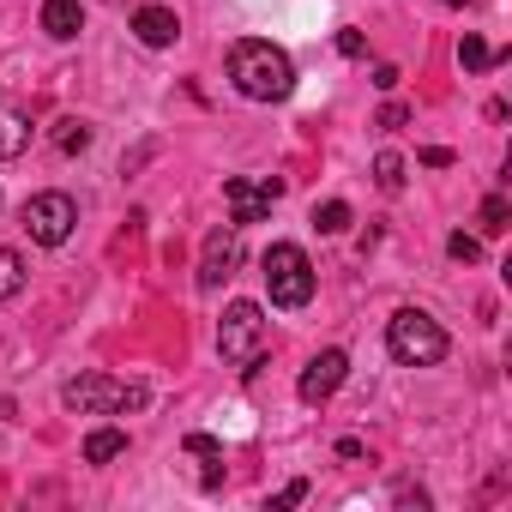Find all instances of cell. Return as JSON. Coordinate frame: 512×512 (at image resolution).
<instances>
[{"mask_svg":"<svg viewBox=\"0 0 512 512\" xmlns=\"http://www.w3.org/2000/svg\"><path fill=\"white\" fill-rule=\"evenodd\" d=\"M229 79H235V91L253 97V103H284V97L296 91L290 55H284L278 43H266V37H241V43L229 49Z\"/></svg>","mask_w":512,"mask_h":512,"instance_id":"6da1fadb","label":"cell"},{"mask_svg":"<svg viewBox=\"0 0 512 512\" xmlns=\"http://www.w3.org/2000/svg\"><path fill=\"white\" fill-rule=\"evenodd\" d=\"M386 350H392V362H404V368H434V362H446L452 338L440 332L434 314H422V308H398V314L386 320Z\"/></svg>","mask_w":512,"mask_h":512,"instance_id":"7a4b0ae2","label":"cell"},{"mask_svg":"<svg viewBox=\"0 0 512 512\" xmlns=\"http://www.w3.org/2000/svg\"><path fill=\"white\" fill-rule=\"evenodd\" d=\"M217 356L229 368H241V380H253V362L266 356V314L260 302H229L217 320Z\"/></svg>","mask_w":512,"mask_h":512,"instance_id":"3957f363","label":"cell"},{"mask_svg":"<svg viewBox=\"0 0 512 512\" xmlns=\"http://www.w3.org/2000/svg\"><path fill=\"white\" fill-rule=\"evenodd\" d=\"M266 296H272V308H308L314 302V266L296 241L266 247Z\"/></svg>","mask_w":512,"mask_h":512,"instance_id":"277c9868","label":"cell"},{"mask_svg":"<svg viewBox=\"0 0 512 512\" xmlns=\"http://www.w3.org/2000/svg\"><path fill=\"white\" fill-rule=\"evenodd\" d=\"M61 404L79 410V416H121V410H139L145 404V386L109 380V374H79V380L61 386Z\"/></svg>","mask_w":512,"mask_h":512,"instance_id":"5b68a950","label":"cell"},{"mask_svg":"<svg viewBox=\"0 0 512 512\" xmlns=\"http://www.w3.org/2000/svg\"><path fill=\"white\" fill-rule=\"evenodd\" d=\"M73 223H79V205H73V193H31L25 199V235L37 241V247H61L67 235H73Z\"/></svg>","mask_w":512,"mask_h":512,"instance_id":"8992f818","label":"cell"},{"mask_svg":"<svg viewBox=\"0 0 512 512\" xmlns=\"http://www.w3.org/2000/svg\"><path fill=\"white\" fill-rule=\"evenodd\" d=\"M278 181L272 175H235V181H223V205H229V223H260L272 205H278Z\"/></svg>","mask_w":512,"mask_h":512,"instance_id":"52a82bcc","label":"cell"},{"mask_svg":"<svg viewBox=\"0 0 512 512\" xmlns=\"http://www.w3.org/2000/svg\"><path fill=\"white\" fill-rule=\"evenodd\" d=\"M241 266V223H223L205 235V253H199V290H217L223 278H235Z\"/></svg>","mask_w":512,"mask_h":512,"instance_id":"ba28073f","label":"cell"},{"mask_svg":"<svg viewBox=\"0 0 512 512\" xmlns=\"http://www.w3.org/2000/svg\"><path fill=\"white\" fill-rule=\"evenodd\" d=\"M344 380H350V356H344V350H320V356L302 368L296 392H302V404H326V398H332Z\"/></svg>","mask_w":512,"mask_h":512,"instance_id":"9c48e42d","label":"cell"},{"mask_svg":"<svg viewBox=\"0 0 512 512\" xmlns=\"http://www.w3.org/2000/svg\"><path fill=\"white\" fill-rule=\"evenodd\" d=\"M133 37H139L145 49H169V43L181 37V19H175L169 7H139V13H133Z\"/></svg>","mask_w":512,"mask_h":512,"instance_id":"30bf717a","label":"cell"},{"mask_svg":"<svg viewBox=\"0 0 512 512\" xmlns=\"http://www.w3.org/2000/svg\"><path fill=\"white\" fill-rule=\"evenodd\" d=\"M43 31L55 43H73L85 31V7H79V0H43Z\"/></svg>","mask_w":512,"mask_h":512,"instance_id":"8fae6325","label":"cell"},{"mask_svg":"<svg viewBox=\"0 0 512 512\" xmlns=\"http://www.w3.org/2000/svg\"><path fill=\"white\" fill-rule=\"evenodd\" d=\"M25 145H31V115H25V109H7V103H0V163H13Z\"/></svg>","mask_w":512,"mask_h":512,"instance_id":"7c38bea8","label":"cell"},{"mask_svg":"<svg viewBox=\"0 0 512 512\" xmlns=\"http://www.w3.org/2000/svg\"><path fill=\"white\" fill-rule=\"evenodd\" d=\"M127 452V428H97L85 434V464H115Z\"/></svg>","mask_w":512,"mask_h":512,"instance_id":"4fadbf2b","label":"cell"},{"mask_svg":"<svg viewBox=\"0 0 512 512\" xmlns=\"http://www.w3.org/2000/svg\"><path fill=\"white\" fill-rule=\"evenodd\" d=\"M25 253H13V247H0V302H13L19 290H25Z\"/></svg>","mask_w":512,"mask_h":512,"instance_id":"5bb4252c","label":"cell"},{"mask_svg":"<svg viewBox=\"0 0 512 512\" xmlns=\"http://www.w3.org/2000/svg\"><path fill=\"white\" fill-rule=\"evenodd\" d=\"M187 452L205 458V488H217V482H223V446H217L211 434H187Z\"/></svg>","mask_w":512,"mask_h":512,"instance_id":"9a60e30c","label":"cell"},{"mask_svg":"<svg viewBox=\"0 0 512 512\" xmlns=\"http://www.w3.org/2000/svg\"><path fill=\"white\" fill-rule=\"evenodd\" d=\"M458 61H464V73H488V67L500 61V55H494V49H488L482 37H470V31H464V43H458Z\"/></svg>","mask_w":512,"mask_h":512,"instance_id":"2e32d148","label":"cell"},{"mask_svg":"<svg viewBox=\"0 0 512 512\" xmlns=\"http://www.w3.org/2000/svg\"><path fill=\"white\" fill-rule=\"evenodd\" d=\"M374 181H380L386 193H404V157H398V151H380V157H374Z\"/></svg>","mask_w":512,"mask_h":512,"instance_id":"e0dca14e","label":"cell"},{"mask_svg":"<svg viewBox=\"0 0 512 512\" xmlns=\"http://www.w3.org/2000/svg\"><path fill=\"white\" fill-rule=\"evenodd\" d=\"M314 223H320L326 235H344V229H350V205H344V199H326V205L314 211Z\"/></svg>","mask_w":512,"mask_h":512,"instance_id":"ac0fdd59","label":"cell"},{"mask_svg":"<svg viewBox=\"0 0 512 512\" xmlns=\"http://www.w3.org/2000/svg\"><path fill=\"white\" fill-rule=\"evenodd\" d=\"M55 145L73 157V151H85V145H91V127H85V121H61V127H55Z\"/></svg>","mask_w":512,"mask_h":512,"instance_id":"d6986e66","label":"cell"},{"mask_svg":"<svg viewBox=\"0 0 512 512\" xmlns=\"http://www.w3.org/2000/svg\"><path fill=\"white\" fill-rule=\"evenodd\" d=\"M506 217H512L506 193H488V199H482V229H488V235H500V229H506Z\"/></svg>","mask_w":512,"mask_h":512,"instance_id":"ffe728a7","label":"cell"},{"mask_svg":"<svg viewBox=\"0 0 512 512\" xmlns=\"http://www.w3.org/2000/svg\"><path fill=\"white\" fill-rule=\"evenodd\" d=\"M446 253H452V260H464V266H470V260H482V241H476V235H464V229H458V235H452V241H446Z\"/></svg>","mask_w":512,"mask_h":512,"instance_id":"44dd1931","label":"cell"},{"mask_svg":"<svg viewBox=\"0 0 512 512\" xmlns=\"http://www.w3.org/2000/svg\"><path fill=\"white\" fill-rule=\"evenodd\" d=\"M380 127H386V133L410 127V109H404V103H386V109H380Z\"/></svg>","mask_w":512,"mask_h":512,"instance_id":"7402d4cb","label":"cell"},{"mask_svg":"<svg viewBox=\"0 0 512 512\" xmlns=\"http://www.w3.org/2000/svg\"><path fill=\"white\" fill-rule=\"evenodd\" d=\"M362 49H368V43H362V31H338V55H350V61H362Z\"/></svg>","mask_w":512,"mask_h":512,"instance_id":"603a6c76","label":"cell"},{"mask_svg":"<svg viewBox=\"0 0 512 512\" xmlns=\"http://www.w3.org/2000/svg\"><path fill=\"white\" fill-rule=\"evenodd\" d=\"M302 500H308V482H290V488H284L272 506H302Z\"/></svg>","mask_w":512,"mask_h":512,"instance_id":"cb8c5ba5","label":"cell"},{"mask_svg":"<svg viewBox=\"0 0 512 512\" xmlns=\"http://www.w3.org/2000/svg\"><path fill=\"white\" fill-rule=\"evenodd\" d=\"M422 163H428V169H446V163H452V151H446V145H428V151H422Z\"/></svg>","mask_w":512,"mask_h":512,"instance_id":"d4e9b609","label":"cell"},{"mask_svg":"<svg viewBox=\"0 0 512 512\" xmlns=\"http://www.w3.org/2000/svg\"><path fill=\"white\" fill-rule=\"evenodd\" d=\"M440 7H464V0H440Z\"/></svg>","mask_w":512,"mask_h":512,"instance_id":"484cf974","label":"cell"}]
</instances>
